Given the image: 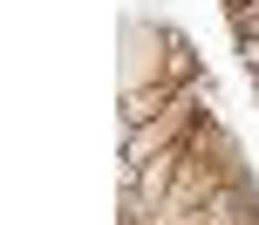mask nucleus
<instances>
[{
	"mask_svg": "<svg viewBox=\"0 0 259 225\" xmlns=\"http://www.w3.org/2000/svg\"><path fill=\"white\" fill-rule=\"evenodd\" d=\"M225 7H239V0H225Z\"/></svg>",
	"mask_w": 259,
	"mask_h": 225,
	"instance_id": "2",
	"label": "nucleus"
},
{
	"mask_svg": "<svg viewBox=\"0 0 259 225\" xmlns=\"http://www.w3.org/2000/svg\"><path fill=\"white\" fill-rule=\"evenodd\" d=\"M178 225H259V191H252V177H225V185L211 191L191 218H178Z\"/></svg>",
	"mask_w": 259,
	"mask_h": 225,
	"instance_id": "1",
	"label": "nucleus"
}]
</instances>
